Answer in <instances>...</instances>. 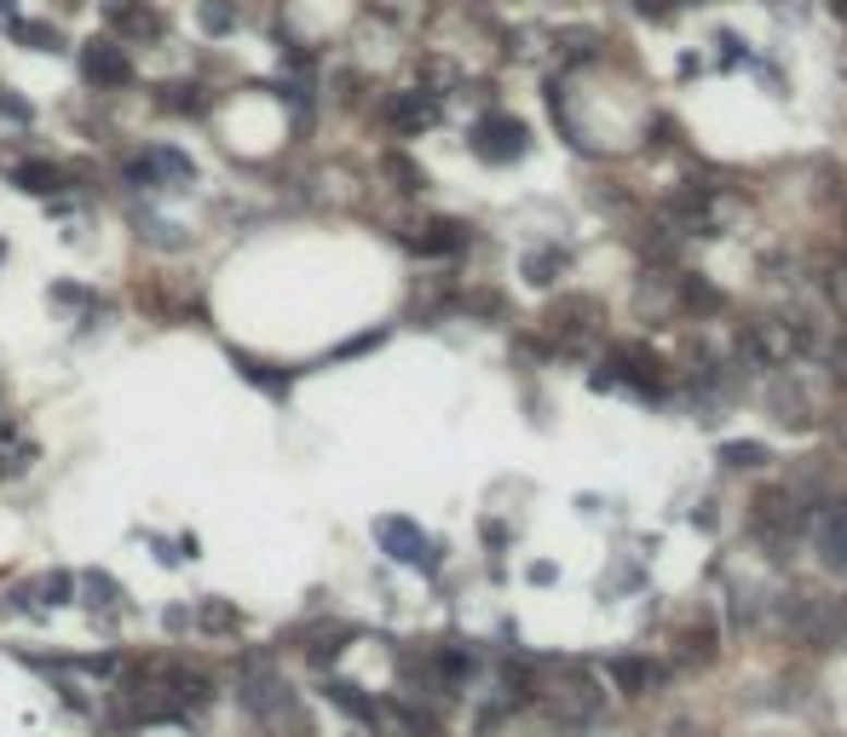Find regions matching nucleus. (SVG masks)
Masks as SVG:
<instances>
[{
	"instance_id": "f257e3e1",
	"label": "nucleus",
	"mask_w": 847,
	"mask_h": 737,
	"mask_svg": "<svg viewBox=\"0 0 847 737\" xmlns=\"http://www.w3.org/2000/svg\"><path fill=\"white\" fill-rule=\"evenodd\" d=\"M237 698H242V709H249L266 732H306V714H300L289 680H282V674H277L266 657H249V663H242Z\"/></svg>"
},
{
	"instance_id": "f03ea898",
	"label": "nucleus",
	"mask_w": 847,
	"mask_h": 737,
	"mask_svg": "<svg viewBox=\"0 0 847 737\" xmlns=\"http://www.w3.org/2000/svg\"><path fill=\"white\" fill-rule=\"evenodd\" d=\"M542 709H548L559 726H589V721H600L605 691L589 680V668H565L559 680L542 691Z\"/></svg>"
},
{
	"instance_id": "7ed1b4c3",
	"label": "nucleus",
	"mask_w": 847,
	"mask_h": 737,
	"mask_svg": "<svg viewBox=\"0 0 847 737\" xmlns=\"http://www.w3.org/2000/svg\"><path fill=\"white\" fill-rule=\"evenodd\" d=\"M807 519H813V514L801 507L796 490H761V496H755V536L773 542V547H790L807 530Z\"/></svg>"
},
{
	"instance_id": "20e7f679",
	"label": "nucleus",
	"mask_w": 847,
	"mask_h": 737,
	"mask_svg": "<svg viewBox=\"0 0 847 737\" xmlns=\"http://www.w3.org/2000/svg\"><path fill=\"white\" fill-rule=\"evenodd\" d=\"M743 358H750L755 368H784V363H796L801 346H796L790 317H755L750 329H743Z\"/></svg>"
},
{
	"instance_id": "39448f33",
	"label": "nucleus",
	"mask_w": 847,
	"mask_h": 737,
	"mask_svg": "<svg viewBox=\"0 0 847 737\" xmlns=\"http://www.w3.org/2000/svg\"><path fill=\"white\" fill-rule=\"evenodd\" d=\"M473 150L484 161H519L524 156V121L513 116H484L473 128Z\"/></svg>"
},
{
	"instance_id": "423d86ee",
	"label": "nucleus",
	"mask_w": 847,
	"mask_h": 737,
	"mask_svg": "<svg viewBox=\"0 0 847 737\" xmlns=\"http://www.w3.org/2000/svg\"><path fill=\"white\" fill-rule=\"evenodd\" d=\"M81 75L93 81V87H128L133 81V64H128V52L116 47V40H87V47H81Z\"/></svg>"
},
{
	"instance_id": "0eeeda50",
	"label": "nucleus",
	"mask_w": 847,
	"mask_h": 737,
	"mask_svg": "<svg viewBox=\"0 0 847 737\" xmlns=\"http://www.w3.org/2000/svg\"><path fill=\"white\" fill-rule=\"evenodd\" d=\"M669 225H675V231H686V237H715L721 231V196H710V191H680L669 202Z\"/></svg>"
},
{
	"instance_id": "6e6552de",
	"label": "nucleus",
	"mask_w": 847,
	"mask_h": 737,
	"mask_svg": "<svg viewBox=\"0 0 847 737\" xmlns=\"http://www.w3.org/2000/svg\"><path fill=\"white\" fill-rule=\"evenodd\" d=\"M375 542L387 547L398 565H433V542L421 536V524H410V519H375Z\"/></svg>"
},
{
	"instance_id": "1a4fd4ad",
	"label": "nucleus",
	"mask_w": 847,
	"mask_h": 737,
	"mask_svg": "<svg viewBox=\"0 0 847 737\" xmlns=\"http://www.w3.org/2000/svg\"><path fill=\"white\" fill-rule=\"evenodd\" d=\"M387 121L398 133H427L433 121H438V98L421 87V93H392L387 98Z\"/></svg>"
},
{
	"instance_id": "9d476101",
	"label": "nucleus",
	"mask_w": 847,
	"mask_h": 737,
	"mask_svg": "<svg viewBox=\"0 0 847 737\" xmlns=\"http://www.w3.org/2000/svg\"><path fill=\"white\" fill-rule=\"evenodd\" d=\"M819 553L831 570H847V507H831V514H819Z\"/></svg>"
},
{
	"instance_id": "9b49d317",
	"label": "nucleus",
	"mask_w": 847,
	"mask_h": 737,
	"mask_svg": "<svg viewBox=\"0 0 847 737\" xmlns=\"http://www.w3.org/2000/svg\"><path fill=\"white\" fill-rule=\"evenodd\" d=\"M380 726H392V732H403V737H444L438 714L415 709V703H392V709H380Z\"/></svg>"
},
{
	"instance_id": "f8f14e48",
	"label": "nucleus",
	"mask_w": 847,
	"mask_h": 737,
	"mask_svg": "<svg viewBox=\"0 0 847 737\" xmlns=\"http://www.w3.org/2000/svg\"><path fill=\"white\" fill-rule=\"evenodd\" d=\"M612 680L629 691V698H645V691L663 686V668L645 663V657H617V663H612Z\"/></svg>"
},
{
	"instance_id": "ddd939ff",
	"label": "nucleus",
	"mask_w": 847,
	"mask_h": 737,
	"mask_svg": "<svg viewBox=\"0 0 847 737\" xmlns=\"http://www.w3.org/2000/svg\"><path fill=\"white\" fill-rule=\"evenodd\" d=\"M612 368L622 380H634L640 392H663V375H657V358L652 352H640V346H629V352H617L612 358Z\"/></svg>"
},
{
	"instance_id": "4468645a",
	"label": "nucleus",
	"mask_w": 847,
	"mask_h": 737,
	"mask_svg": "<svg viewBox=\"0 0 847 737\" xmlns=\"http://www.w3.org/2000/svg\"><path fill=\"white\" fill-rule=\"evenodd\" d=\"M12 184H24L29 196H52L58 184H64V173H58L52 161H17V168H12Z\"/></svg>"
},
{
	"instance_id": "2eb2a0df",
	"label": "nucleus",
	"mask_w": 847,
	"mask_h": 737,
	"mask_svg": "<svg viewBox=\"0 0 847 737\" xmlns=\"http://www.w3.org/2000/svg\"><path fill=\"white\" fill-rule=\"evenodd\" d=\"M548 323L559 329V340H589V335H594V305L571 300V305H559V312H554Z\"/></svg>"
},
{
	"instance_id": "dca6fc26",
	"label": "nucleus",
	"mask_w": 847,
	"mask_h": 737,
	"mask_svg": "<svg viewBox=\"0 0 847 737\" xmlns=\"http://www.w3.org/2000/svg\"><path fill=\"white\" fill-rule=\"evenodd\" d=\"M196 628H208V633H237L242 617H237V605H226V600H202V605H196Z\"/></svg>"
},
{
	"instance_id": "f3484780",
	"label": "nucleus",
	"mask_w": 847,
	"mask_h": 737,
	"mask_svg": "<svg viewBox=\"0 0 847 737\" xmlns=\"http://www.w3.org/2000/svg\"><path fill=\"white\" fill-rule=\"evenodd\" d=\"M819 289H824V300H831L836 312L847 317V259H824V271H819Z\"/></svg>"
},
{
	"instance_id": "a211bd4d",
	"label": "nucleus",
	"mask_w": 847,
	"mask_h": 737,
	"mask_svg": "<svg viewBox=\"0 0 847 737\" xmlns=\"http://www.w3.org/2000/svg\"><path fill=\"white\" fill-rule=\"evenodd\" d=\"M145 161H150V173H156V179H179V184H191V179H196L191 156H179V150H150Z\"/></svg>"
},
{
	"instance_id": "6ab92c4d",
	"label": "nucleus",
	"mask_w": 847,
	"mask_h": 737,
	"mask_svg": "<svg viewBox=\"0 0 847 737\" xmlns=\"http://www.w3.org/2000/svg\"><path fill=\"white\" fill-rule=\"evenodd\" d=\"M565 271V254L559 249H536V254H524V282H554Z\"/></svg>"
},
{
	"instance_id": "aec40b11",
	"label": "nucleus",
	"mask_w": 847,
	"mask_h": 737,
	"mask_svg": "<svg viewBox=\"0 0 847 737\" xmlns=\"http://www.w3.org/2000/svg\"><path fill=\"white\" fill-rule=\"evenodd\" d=\"M329 698L347 709V714H358V721H370V726H380V709L370 703V698H358V686H347V680H335L329 686Z\"/></svg>"
},
{
	"instance_id": "412c9836",
	"label": "nucleus",
	"mask_w": 847,
	"mask_h": 737,
	"mask_svg": "<svg viewBox=\"0 0 847 737\" xmlns=\"http://www.w3.org/2000/svg\"><path fill=\"white\" fill-rule=\"evenodd\" d=\"M421 254H456L461 249V231L456 225H427V237H415Z\"/></svg>"
},
{
	"instance_id": "4be33fe9",
	"label": "nucleus",
	"mask_w": 847,
	"mask_h": 737,
	"mask_svg": "<svg viewBox=\"0 0 847 737\" xmlns=\"http://www.w3.org/2000/svg\"><path fill=\"white\" fill-rule=\"evenodd\" d=\"M680 300L692 305V312H721V294L703 277H680Z\"/></svg>"
},
{
	"instance_id": "5701e85b",
	"label": "nucleus",
	"mask_w": 847,
	"mask_h": 737,
	"mask_svg": "<svg viewBox=\"0 0 847 737\" xmlns=\"http://www.w3.org/2000/svg\"><path fill=\"white\" fill-rule=\"evenodd\" d=\"M196 17H202V29H208V35H231L237 29V12L226 7V0H202Z\"/></svg>"
},
{
	"instance_id": "b1692460",
	"label": "nucleus",
	"mask_w": 847,
	"mask_h": 737,
	"mask_svg": "<svg viewBox=\"0 0 847 737\" xmlns=\"http://www.w3.org/2000/svg\"><path fill=\"white\" fill-rule=\"evenodd\" d=\"M12 35L24 40V47H35V52H52V47H58V29H47V24H24V17H12Z\"/></svg>"
},
{
	"instance_id": "393cba45",
	"label": "nucleus",
	"mask_w": 847,
	"mask_h": 737,
	"mask_svg": "<svg viewBox=\"0 0 847 737\" xmlns=\"http://www.w3.org/2000/svg\"><path fill=\"white\" fill-rule=\"evenodd\" d=\"M387 173L398 179V191H421V184H427V173H421L410 156H387Z\"/></svg>"
},
{
	"instance_id": "a878e982",
	"label": "nucleus",
	"mask_w": 847,
	"mask_h": 737,
	"mask_svg": "<svg viewBox=\"0 0 847 737\" xmlns=\"http://www.w3.org/2000/svg\"><path fill=\"white\" fill-rule=\"evenodd\" d=\"M721 461H733V467H761V461H766V449H761V444H726V449H721Z\"/></svg>"
},
{
	"instance_id": "bb28decb",
	"label": "nucleus",
	"mask_w": 847,
	"mask_h": 737,
	"mask_svg": "<svg viewBox=\"0 0 847 737\" xmlns=\"http://www.w3.org/2000/svg\"><path fill=\"white\" fill-rule=\"evenodd\" d=\"M70 588H75V582L64 577V570H52V577L40 582V593H47V605H70Z\"/></svg>"
},
{
	"instance_id": "cd10ccee",
	"label": "nucleus",
	"mask_w": 847,
	"mask_h": 737,
	"mask_svg": "<svg viewBox=\"0 0 847 737\" xmlns=\"http://www.w3.org/2000/svg\"><path fill=\"white\" fill-rule=\"evenodd\" d=\"M831 12L842 17V24H847V0H831Z\"/></svg>"
}]
</instances>
